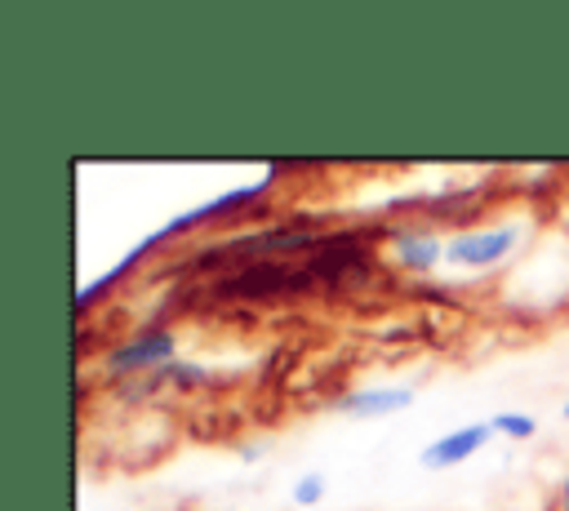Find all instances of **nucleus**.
<instances>
[{
  "instance_id": "nucleus-5",
  "label": "nucleus",
  "mask_w": 569,
  "mask_h": 511,
  "mask_svg": "<svg viewBox=\"0 0 569 511\" xmlns=\"http://www.w3.org/2000/svg\"><path fill=\"white\" fill-rule=\"evenodd\" d=\"M445 258V244L427 231H396V262L409 271H431Z\"/></svg>"
},
{
  "instance_id": "nucleus-1",
  "label": "nucleus",
  "mask_w": 569,
  "mask_h": 511,
  "mask_svg": "<svg viewBox=\"0 0 569 511\" xmlns=\"http://www.w3.org/2000/svg\"><path fill=\"white\" fill-rule=\"evenodd\" d=\"M516 227H489V231H462L445 244V262L453 267H493L511 253Z\"/></svg>"
},
{
  "instance_id": "nucleus-9",
  "label": "nucleus",
  "mask_w": 569,
  "mask_h": 511,
  "mask_svg": "<svg viewBox=\"0 0 569 511\" xmlns=\"http://www.w3.org/2000/svg\"><path fill=\"white\" fill-rule=\"evenodd\" d=\"M565 418H569V400H565Z\"/></svg>"
},
{
  "instance_id": "nucleus-3",
  "label": "nucleus",
  "mask_w": 569,
  "mask_h": 511,
  "mask_svg": "<svg viewBox=\"0 0 569 511\" xmlns=\"http://www.w3.org/2000/svg\"><path fill=\"white\" fill-rule=\"evenodd\" d=\"M489 435H493V427H489V422H467V427H453V431L436 435V440L422 449V467H431V471L458 467V462L476 458V453L489 444Z\"/></svg>"
},
{
  "instance_id": "nucleus-2",
  "label": "nucleus",
  "mask_w": 569,
  "mask_h": 511,
  "mask_svg": "<svg viewBox=\"0 0 569 511\" xmlns=\"http://www.w3.org/2000/svg\"><path fill=\"white\" fill-rule=\"evenodd\" d=\"M178 351V338L169 329H151V333H138L129 338L124 347H116L107 355V369L111 373H142V369H156V364H169Z\"/></svg>"
},
{
  "instance_id": "nucleus-7",
  "label": "nucleus",
  "mask_w": 569,
  "mask_h": 511,
  "mask_svg": "<svg viewBox=\"0 0 569 511\" xmlns=\"http://www.w3.org/2000/svg\"><path fill=\"white\" fill-rule=\"evenodd\" d=\"M325 489H329L325 471H302V475L293 480V502H298V507H316V502L325 498Z\"/></svg>"
},
{
  "instance_id": "nucleus-8",
  "label": "nucleus",
  "mask_w": 569,
  "mask_h": 511,
  "mask_svg": "<svg viewBox=\"0 0 569 511\" xmlns=\"http://www.w3.org/2000/svg\"><path fill=\"white\" fill-rule=\"evenodd\" d=\"M560 511H569V475H565V484H560Z\"/></svg>"
},
{
  "instance_id": "nucleus-6",
  "label": "nucleus",
  "mask_w": 569,
  "mask_h": 511,
  "mask_svg": "<svg viewBox=\"0 0 569 511\" xmlns=\"http://www.w3.org/2000/svg\"><path fill=\"white\" fill-rule=\"evenodd\" d=\"M489 427H493L498 435H511V440H529V435L538 431V422H533L529 413H520V409H507V413H493V418H489Z\"/></svg>"
},
{
  "instance_id": "nucleus-4",
  "label": "nucleus",
  "mask_w": 569,
  "mask_h": 511,
  "mask_svg": "<svg viewBox=\"0 0 569 511\" xmlns=\"http://www.w3.org/2000/svg\"><path fill=\"white\" fill-rule=\"evenodd\" d=\"M409 404H413L409 387H365V391H347L338 400V409L351 418H391V413H405Z\"/></svg>"
}]
</instances>
